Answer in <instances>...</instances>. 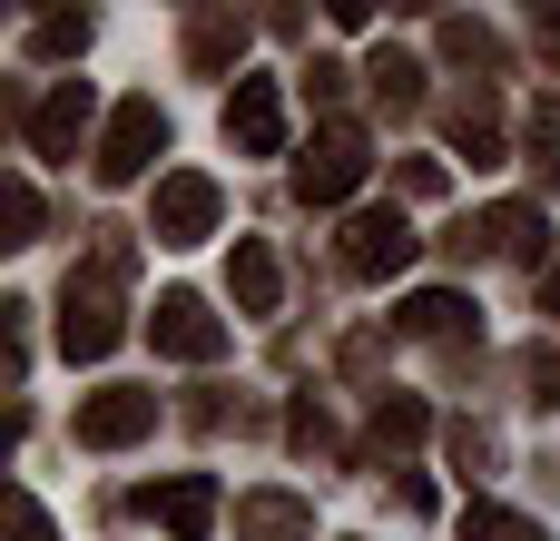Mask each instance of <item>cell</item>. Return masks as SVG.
Returning <instances> with one entry per match:
<instances>
[{
  "instance_id": "7c38bea8",
  "label": "cell",
  "mask_w": 560,
  "mask_h": 541,
  "mask_svg": "<svg viewBox=\"0 0 560 541\" xmlns=\"http://www.w3.org/2000/svg\"><path fill=\"white\" fill-rule=\"evenodd\" d=\"M236 532H246V541H305V532H315V513H305L295 493H246V503H236Z\"/></svg>"
},
{
  "instance_id": "603a6c76",
  "label": "cell",
  "mask_w": 560,
  "mask_h": 541,
  "mask_svg": "<svg viewBox=\"0 0 560 541\" xmlns=\"http://www.w3.org/2000/svg\"><path fill=\"white\" fill-rule=\"evenodd\" d=\"M20 541H49V522H39V503L20 493Z\"/></svg>"
},
{
  "instance_id": "2e32d148",
  "label": "cell",
  "mask_w": 560,
  "mask_h": 541,
  "mask_svg": "<svg viewBox=\"0 0 560 541\" xmlns=\"http://www.w3.org/2000/svg\"><path fill=\"white\" fill-rule=\"evenodd\" d=\"M463 315H472L463 296H413V306H404V325H413V335H443V345L463 335Z\"/></svg>"
},
{
  "instance_id": "44dd1931",
  "label": "cell",
  "mask_w": 560,
  "mask_h": 541,
  "mask_svg": "<svg viewBox=\"0 0 560 541\" xmlns=\"http://www.w3.org/2000/svg\"><path fill=\"white\" fill-rule=\"evenodd\" d=\"M226 49H236V30H226V20H197V69H217Z\"/></svg>"
},
{
  "instance_id": "9a60e30c",
  "label": "cell",
  "mask_w": 560,
  "mask_h": 541,
  "mask_svg": "<svg viewBox=\"0 0 560 541\" xmlns=\"http://www.w3.org/2000/svg\"><path fill=\"white\" fill-rule=\"evenodd\" d=\"M423 434H433V414H423L413 394H394V404L374 414V434H364V444H374V453H404V444H423Z\"/></svg>"
},
{
  "instance_id": "7402d4cb",
  "label": "cell",
  "mask_w": 560,
  "mask_h": 541,
  "mask_svg": "<svg viewBox=\"0 0 560 541\" xmlns=\"http://www.w3.org/2000/svg\"><path fill=\"white\" fill-rule=\"evenodd\" d=\"M404 187L413 197H443V158H404Z\"/></svg>"
},
{
  "instance_id": "30bf717a",
  "label": "cell",
  "mask_w": 560,
  "mask_h": 541,
  "mask_svg": "<svg viewBox=\"0 0 560 541\" xmlns=\"http://www.w3.org/2000/svg\"><path fill=\"white\" fill-rule=\"evenodd\" d=\"M79 128H89V89H79V79H59V89L30 108V148H39V158H69V148H79Z\"/></svg>"
},
{
  "instance_id": "4fadbf2b",
  "label": "cell",
  "mask_w": 560,
  "mask_h": 541,
  "mask_svg": "<svg viewBox=\"0 0 560 541\" xmlns=\"http://www.w3.org/2000/svg\"><path fill=\"white\" fill-rule=\"evenodd\" d=\"M482 246L512 256V266H532V256L551 246V217H541V207H492V217H482Z\"/></svg>"
},
{
  "instance_id": "ba28073f",
  "label": "cell",
  "mask_w": 560,
  "mask_h": 541,
  "mask_svg": "<svg viewBox=\"0 0 560 541\" xmlns=\"http://www.w3.org/2000/svg\"><path fill=\"white\" fill-rule=\"evenodd\" d=\"M226 138L246 148V158H285V99H276V79H236V99H226Z\"/></svg>"
},
{
  "instance_id": "8992f818",
  "label": "cell",
  "mask_w": 560,
  "mask_h": 541,
  "mask_svg": "<svg viewBox=\"0 0 560 541\" xmlns=\"http://www.w3.org/2000/svg\"><path fill=\"white\" fill-rule=\"evenodd\" d=\"M148 335H158V355H177V365H217L226 355V325L207 315V296H158V315H148Z\"/></svg>"
},
{
  "instance_id": "7a4b0ae2",
  "label": "cell",
  "mask_w": 560,
  "mask_h": 541,
  "mask_svg": "<svg viewBox=\"0 0 560 541\" xmlns=\"http://www.w3.org/2000/svg\"><path fill=\"white\" fill-rule=\"evenodd\" d=\"M217 177H197V168H177V177H158V207H148V237L158 246H197V237H217Z\"/></svg>"
},
{
  "instance_id": "9c48e42d",
  "label": "cell",
  "mask_w": 560,
  "mask_h": 541,
  "mask_svg": "<svg viewBox=\"0 0 560 541\" xmlns=\"http://www.w3.org/2000/svg\"><path fill=\"white\" fill-rule=\"evenodd\" d=\"M148 522H167V541H217V483L207 473H177L167 493H138Z\"/></svg>"
},
{
  "instance_id": "277c9868",
  "label": "cell",
  "mask_w": 560,
  "mask_h": 541,
  "mask_svg": "<svg viewBox=\"0 0 560 541\" xmlns=\"http://www.w3.org/2000/svg\"><path fill=\"white\" fill-rule=\"evenodd\" d=\"M167 148V118H158V99H118V118H108V138H98V177L108 187H128V177H148V158Z\"/></svg>"
},
{
  "instance_id": "6da1fadb",
  "label": "cell",
  "mask_w": 560,
  "mask_h": 541,
  "mask_svg": "<svg viewBox=\"0 0 560 541\" xmlns=\"http://www.w3.org/2000/svg\"><path fill=\"white\" fill-rule=\"evenodd\" d=\"M118 276H128V246H108L89 276H69V296H59V355L69 365H98L128 325H118Z\"/></svg>"
},
{
  "instance_id": "ac0fdd59",
  "label": "cell",
  "mask_w": 560,
  "mask_h": 541,
  "mask_svg": "<svg viewBox=\"0 0 560 541\" xmlns=\"http://www.w3.org/2000/svg\"><path fill=\"white\" fill-rule=\"evenodd\" d=\"M374 89H384V99H394V108H413V99H423V69H413V59H394V49H384V59H374Z\"/></svg>"
},
{
  "instance_id": "ffe728a7",
  "label": "cell",
  "mask_w": 560,
  "mask_h": 541,
  "mask_svg": "<svg viewBox=\"0 0 560 541\" xmlns=\"http://www.w3.org/2000/svg\"><path fill=\"white\" fill-rule=\"evenodd\" d=\"M0 207H10V246H30V227H39V187H30V177H10V197H0Z\"/></svg>"
},
{
  "instance_id": "5bb4252c",
  "label": "cell",
  "mask_w": 560,
  "mask_h": 541,
  "mask_svg": "<svg viewBox=\"0 0 560 541\" xmlns=\"http://www.w3.org/2000/svg\"><path fill=\"white\" fill-rule=\"evenodd\" d=\"M463 541H541V522L512 503H463Z\"/></svg>"
},
{
  "instance_id": "d6986e66",
  "label": "cell",
  "mask_w": 560,
  "mask_h": 541,
  "mask_svg": "<svg viewBox=\"0 0 560 541\" xmlns=\"http://www.w3.org/2000/svg\"><path fill=\"white\" fill-rule=\"evenodd\" d=\"M30 49L69 59V49H89V20H69V10H59V20H39V30H30Z\"/></svg>"
},
{
  "instance_id": "8fae6325",
  "label": "cell",
  "mask_w": 560,
  "mask_h": 541,
  "mask_svg": "<svg viewBox=\"0 0 560 541\" xmlns=\"http://www.w3.org/2000/svg\"><path fill=\"white\" fill-rule=\"evenodd\" d=\"M226 286H236V306H246V315H276V296H285V266H276V246H266V237H236V256H226Z\"/></svg>"
},
{
  "instance_id": "5b68a950",
  "label": "cell",
  "mask_w": 560,
  "mask_h": 541,
  "mask_svg": "<svg viewBox=\"0 0 560 541\" xmlns=\"http://www.w3.org/2000/svg\"><path fill=\"white\" fill-rule=\"evenodd\" d=\"M295 187H305L315 207H345V197L364 187V138H354V128L335 118V128H325V138H315V148L295 158Z\"/></svg>"
},
{
  "instance_id": "3957f363",
  "label": "cell",
  "mask_w": 560,
  "mask_h": 541,
  "mask_svg": "<svg viewBox=\"0 0 560 541\" xmlns=\"http://www.w3.org/2000/svg\"><path fill=\"white\" fill-rule=\"evenodd\" d=\"M413 246H423V237H413V217H404V207H364V217L345 227V266H354L364 286L404 276V266H413Z\"/></svg>"
},
{
  "instance_id": "52a82bcc",
  "label": "cell",
  "mask_w": 560,
  "mask_h": 541,
  "mask_svg": "<svg viewBox=\"0 0 560 541\" xmlns=\"http://www.w3.org/2000/svg\"><path fill=\"white\" fill-rule=\"evenodd\" d=\"M138 434H158V394H148V384H108V394L79 404V444H89V453H118V444H138Z\"/></svg>"
},
{
  "instance_id": "cb8c5ba5",
  "label": "cell",
  "mask_w": 560,
  "mask_h": 541,
  "mask_svg": "<svg viewBox=\"0 0 560 541\" xmlns=\"http://www.w3.org/2000/svg\"><path fill=\"white\" fill-rule=\"evenodd\" d=\"M541 315H551V325H560V266H551V276H541Z\"/></svg>"
},
{
  "instance_id": "e0dca14e",
  "label": "cell",
  "mask_w": 560,
  "mask_h": 541,
  "mask_svg": "<svg viewBox=\"0 0 560 541\" xmlns=\"http://www.w3.org/2000/svg\"><path fill=\"white\" fill-rule=\"evenodd\" d=\"M522 148H532V168H541V177L560 187V118H551V108H532V128H522Z\"/></svg>"
}]
</instances>
